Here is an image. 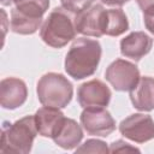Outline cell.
I'll use <instances>...</instances> for the list:
<instances>
[{
	"label": "cell",
	"mask_w": 154,
	"mask_h": 154,
	"mask_svg": "<svg viewBox=\"0 0 154 154\" xmlns=\"http://www.w3.org/2000/svg\"><path fill=\"white\" fill-rule=\"evenodd\" d=\"M101 57L100 43L79 37L73 41L65 59V70L75 79H82L95 72Z\"/></svg>",
	"instance_id": "obj_1"
},
{
	"label": "cell",
	"mask_w": 154,
	"mask_h": 154,
	"mask_svg": "<svg viewBox=\"0 0 154 154\" xmlns=\"http://www.w3.org/2000/svg\"><path fill=\"white\" fill-rule=\"evenodd\" d=\"M36 132L35 117L31 116L4 126L0 140V153L18 154L30 152Z\"/></svg>",
	"instance_id": "obj_2"
},
{
	"label": "cell",
	"mask_w": 154,
	"mask_h": 154,
	"mask_svg": "<svg viewBox=\"0 0 154 154\" xmlns=\"http://www.w3.org/2000/svg\"><path fill=\"white\" fill-rule=\"evenodd\" d=\"M72 14V12L64 7L54 8L41 28V38L54 48L65 46L77 32Z\"/></svg>",
	"instance_id": "obj_3"
},
{
	"label": "cell",
	"mask_w": 154,
	"mask_h": 154,
	"mask_svg": "<svg viewBox=\"0 0 154 154\" xmlns=\"http://www.w3.org/2000/svg\"><path fill=\"white\" fill-rule=\"evenodd\" d=\"M14 8L11 12V30L28 35L35 32L49 6V0H12Z\"/></svg>",
	"instance_id": "obj_4"
},
{
	"label": "cell",
	"mask_w": 154,
	"mask_h": 154,
	"mask_svg": "<svg viewBox=\"0 0 154 154\" xmlns=\"http://www.w3.org/2000/svg\"><path fill=\"white\" fill-rule=\"evenodd\" d=\"M37 95L43 106L63 108L72 97V85L63 75L51 72L38 81Z\"/></svg>",
	"instance_id": "obj_5"
},
{
	"label": "cell",
	"mask_w": 154,
	"mask_h": 154,
	"mask_svg": "<svg viewBox=\"0 0 154 154\" xmlns=\"http://www.w3.org/2000/svg\"><path fill=\"white\" fill-rule=\"evenodd\" d=\"M106 79L116 90H131L140 79V71L134 64L118 59L107 67Z\"/></svg>",
	"instance_id": "obj_6"
},
{
	"label": "cell",
	"mask_w": 154,
	"mask_h": 154,
	"mask_svg": "<svg viewBox=\"0 0 154 154\" xmlns=\"http://www.w3.org/2000/svg\"><path fill=\"white\" fill-rule=\"evenodd\" d=\"M81 123L89 135L108 136L116 129L109 112L103 107H87L81 114Z\"/></svg>",
	"instance_id": "obj_7"
},
{
	"label": "cell",
	"mask_w": 154,
	"mask_h": 154,
	"mask_svg": "<svg viewBox=\"0 0 154 154\" xmlns=\"http://www.w3.org/2000/svg\"><path fill=\"white\" fill-rule=\"evenodd\" d=\"M106 10L101 5L90 6L75 14L77 32L87 36H102L105 28Z\"/></svg>",
	"instance_id": "obj_8"
},
{
	"label": "cell",
	"mask_w": 154,
	"mask_h": 154,
	"mask_svg": "<svg viewBox=\"0 0 154 154\" xmlns=\"http://www.w3.org/2000/svg\"><path fill=\"white\" fill-rule=\"evenodd\" d=\"M120 132L135 142L142 143L154 137V122L146 114H132L119 125Z\"/></svg>",
	"instance_id": "obj_9"
},
{
	"label": "cell",
	"mask_w": 154,
	"mask_h": 154,
	"mask_svg": "<svg viewBox=\"0 0 154 154\" xmlns=\"http://www.w3.org/2000/svg\"><path fill=\"white\" fill-rule=\"evenodd\" d=\"M78 102L83 108L107 106L111 99V91L106 84L99 79H93L83 83L77 93Z\"/></svg>",
	"instance_id": "obj_10"
},
{
	"label": "cell",
	"mask_w": 154,
	"mask_h": 154,
	"mask_svg": "<svg viewBox=\"0 0 154 154\" xmlns=\"http://www.w3.org/2000/svg\"><path fill=\"white\" fill-rule=\"evenodd\" d=\"M26 99V87L18 78H5L0 84V103L4 108H17Z\"/></svg>",
	"instance_id": "obj_11"
},
{
	"label": "cell",
	"mask_w": 154,
	"mask_h": 154,
	"mask_svg": "<svg viewBox=\"0 0 154 154\" xmlns=\"http://www.w3.org/2000/svg\"><path fill=\"white\" fill-rule=\"evenodd\" d=\"M153 40L144 32H131L120 42V52L126 58L132 60H140L152 48Z\"/></svg>",
	"instance_id": "obj_12"
},
{
	"label": "cell",
	"mask_w": 154,
	"mask_h": 154,
	"mask_svg": "<svg viewBox=\"0 0 154 154\" xmlns=\"http://www.w3.org/2000/svg\"><path fill=\"white\" fill-rule=\"evenodd\" d=\"M130 99L135 108L150 111L154 108V78L142 77L130 90Z\"/></svg>",
	"instance_id": "obj_13"
},
{
	"label": "cell",
	"mask_w": 154,
	"mask_h": 154,
	"mask_svg": "<svg viewBox=\"0 0 154 154\" xmlns=\"http://www.w3.org/2000/svg\"><path fill=\"white\" fill-rule=\"evenodd\" d=\"M64 118V114L57 107L45 106L40 108L35 114L37 132L45 137H53Z\"/></svg>",
	"instance_id": "obj_14"
},
{
	"label": "cell",
	"mask_w": 154,
	"mask_h": 154,
	"mask_svg": "<svg viewBox=\"0 0 154 154\" xmlns=\"http://www.w3.org/2000/svg\"><path fill=\"white\" fill-rule=\"evenodd\" d=\"M82 136L83 134H82L81 126L75 120L64 118L52 138L61 148L71 149L79 143V141L82 140Z\"/></svg>",
	"instance_id": "obj_15"
},
{
	"label": "cell",
	"mask_w": 154,
	"mask_h": 154,
	"mask_svg": "<svg viewBox=\"0 0 154 154\" xmlns=\"http://www.w3.org/2000/svg\"><path fill=\"white\" fill-rule=\"evenodd\" d=\"M128 26L129 24L126 16L120 8L106 10L103 35L106 34L109 36H118L123 34L125 30H128Z\"/></svg>",
	"instance_id": "obj_16"
},
{
	"label": "cell",
	"mask_w": 154,
	"mask_h": 154,
	"mask_svg": "<svg viewBox=\"0 0 154 154\" xmlns=\"http://www.w3.org/2000/svg\"><path fill=\"white\" fill-rule=\"evenodd\" d=\"M94 0H61L63 7L66 8L67 11L72 12L73 14L90 7Z\"/></svg>",
	"instance_id": "obj_17"
},
{
	"label": "cell",
	"mask_w": 154,
	"mask_h": 154,
	"mask_svg": "<svg viewBox=\"0 0 154 154\" xmlns=\"http://www.w3.org/2000/svg\"><path fill=\"white\" fill-rule=\"evenodd\" d=\"M78 153H83V152H91V153H106L108 152L106 144L102 141H97V140H89L87 141L81 148L77 149Z\"/></svg>",
	"instance_id": "obj_18"
},
{
	"label": "cell",
	"mask_w": 154,
	"mask_h": 154,
	"mask_svg": "<svg viewBox=\"0 0 154 154\" xmlns=\"http://www.w3.org/2000/svg\"><path fill=\"white\" fill-rule=\"evenodd\" d=\"M143 19L147 29L154 35V5L143 10Z\"/></svg>",
	"instance_id": "obj_19"
},
{
	"label": "cell",
	"mask_w": 154,
	"mask_h": 154,
	"mask_svg": "<svg viewBox=\"0 0 154 154\" xmlns=\"http://www.w3.org/2000/svg\"><path fill=\"white\" fill-rule=\"evenodd\" d=\"M109 152H138V149H136L135 147H131L129 143H125L123 141H117L114 143H112Z\"/></svg>",
	"instance_id": "obj_20"
},
{
	"label": "cell",
	"mask_w": 154,
	"mask_h": 154,
	"mask_svg": "<svg viewBox=\"0 0 154 154\" xmlns=\"http://www.w3.org/2000/svg\"><path fill=\"white\" fill-rule=\"evenodd\" d=\"M136 1H137L138 6H140V8H141L142 11L146 10L147 7L154 5V0H136Z\"/></svg>",
	"instance_id": "obj_21"
},
{
	"label": "cell",
	"mask_w": 154,
	"mask_h": 154,
	"mask_svg": "<svg viewBox=\"0 0 154 154\" xmlns=\"http://www.w3.org/2000/svg\"><path fill=\"white\" fill-rule=\"evenodd\" d=\"M103 4L109 5V6H120L125 2H128L129 0H101Z\"/></svg>",
	"instance_id": "obj_22"
},
{
	"label": "cell",
	"mask_w": 154,
	"mask_h": 154,
	"mask_svg": "<svg viewBox=\"0 0 154 154\" xmlns=\"http://www.w3.org/2000/svg\"><path fill=\"white\" fill-rule=\"evenodd\" d=\"M1 2H2V5H10V4H12V0H1Z\"/></svg>",
	"instance_id": "obj_23"
}]
</instances>
